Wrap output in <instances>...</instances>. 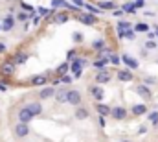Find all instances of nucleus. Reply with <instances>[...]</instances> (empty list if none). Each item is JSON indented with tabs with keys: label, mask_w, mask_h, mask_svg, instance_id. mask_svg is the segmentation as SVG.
<instances>
[{
	"label": "nucleus",
	"mask_w": 158,
	"mask_h": 142,
	"mask_svg": "<svg viewBox=\"0 0 158 142\" xmlns=\"http://www.w3.org/2000/svg\"><path fill=\"white\" fill-rule=\"evenodd\" d=\"M110 63L118 65V63H119V57H118V55H110Z\"/></svg>",
	"instance_id": "4c0bfd02"
},
{
	"label": "nucleus",
	"mask_w": 158,
	"mask_h": 142,
	"mask_svg": "<svg viewBox=\"0 0 158 142\" xmlns=\"http://www.w3.org/2000/svg\"><path fill=\"white\" fill-rule=\"evenodd\" d=\"M136 32H149L147 24H136Z\"/></svg>",
	"instance_id": "c85d7f7f"
},
{
	"label": "nucleus",
	"mask_w": 158,
	"mask_h": 142,
	"mask_svg": "<svg viewBox=\"0 0 158 142\" xmlns=\"http://www.w3.org/2000/svg\"><path fill=\"white\" fill-rule=\"evenodd\" d=\"M131 28V24L127 22V20H119L118 22V35L121 33V32H125V30H129Z\"/></svg>",
	"instance_id": "4be33fe9"
},
{
	"label": "nucleus",
	"mask_w": 158,
	"mask_h": 142,
	"mask_svg": "<svg viewBox=\"0 0 158 142\" xmlns=\"http://www.w3.org/2000/svg\"><path fill=\"white\" fill-rule=\"evenodd\" d=\"M79 20H81L83 24H86V26H92V24H96V22H98V19H96L92 13H85V15H79Z\"/></svg>",
	"instance_id": "423d86ee"
},
{
	"label": "nucleus",
	"mask_w": 158,
	"mask_h": 142,
	"mask_svg": "<svg viewBox=\"0 0 158 142\" xmlns=\"http://www.w3.org/2000/svg\"><path fill=\"white\" fill-rule=\"evenodd\" d=\"M53 92H55V89H53V87H44V89L39 92V98H40V100H48V98H52V96H53Z\"/></svg>",
	"instance_id": "f8f14e48"
},
{
	"label": "nucleus",
	"mask_w": 158,
	"mask_h": 142,
	"mask_svg": "<svg viewBox=\"0 0 158 142\" xmlns=\"http://www.w3.org/2000/svg\"><path fill=\"white\" fill-rule=\"evenodd\" d=\"M121 59H123V63H125L129 69H138V65H140V63H138L134 57H131L129 54H123V57H121Z\"/></svg>",
	"instance_id": "6e6552de"
},
{
	"label": "nucleus",
	"mask_w": 158,
	"mask_h": 142,
	"mask_svg": "<svg viewBox=\"0 0 158 142\" xmlns=\"http://www.w3.org/2000/svg\"><path fill=\"white\" fill-rule=\"evenodd\" d=\"M76 118H77V120H85V118H88V111H86L85 107H77V109H76Z\"/></svg>",
	"instance_id": "dca6fc26"
},
{
	"label": "nucleus",
	"mask_w": 158,
	"mask_h": 142,
	"mask_svg": "<svg viewBox=\"0 0 158 142\" xmlns=\"http://www.w3.org/2000/svg\"><path fill=\"white\" fill-rule=\"evenodd\" d=\"M119 37H125V39H134V30H125V32H121L119 33Z\"/></svg>",
	"instance_id": "b1692460"
},
{
	"label": "nucleus",
	"mask_w": 158,
	"mask_h": 142,
	"mask_svg": "<svg viewBox=\"0 0 158 142\" xmlns=\"http://www.w3.org/2000/svg\"><path fill=\"white\" fill-rule=\"evenodd\" d=\"M26 109L31 113V116H39L40 113H42V105H40L39 102H31V104H28Z\"/></svg>",
	"instance_id": "39448f33"
},
{
	"label": "nucleus",
	"mask_w": 158,
	"mask_h": 142,
	"mask_svg": "<svg viewBox=\"0 0 158 142\" xmlns=\"http://www.w3.org/2000/svg\"><path fill=\"white\" fill-rule=\"evenodd\" d=\"M149 122H153V124H158V113H156V111L149 113Z\"/></svg>",
	"instance_id": "bb28decb"
},
{
	"label": "nucleus",
	"mask_w": 158,
	"mask_h": 142,
	"mask_svg": "<svg viewBox=\"0 0 158 142\" xmlns=\"http://www.w3.org/2000/svg\"><path fill=\"white\" fill-rule=\"evenodd\" d=\"M107 63H109V59H107V57H101V59H98V61H94L92 65H94L96 69H99V70H101V69H105V65H107Z\"/></svg>",
	"instance_id": "aec40b11"
},
{
	"label": "nucleus",
	"mask_w": 158,
	"mask_h": 142,
	"mask_svg": "<svg viewBox=\"0 0 158 142\" xmlns=\"http://www.w3.org/2000/svg\"><path fill=\"white\" fill-rule=\"evenodd\" d=\"M52 6H53V7H66L68 2H66V0H52Z\"/></svg>",
	"instance_id": "5701e85b"
},
{
	"label": "nucleus",
	"mask_w": 158,
	"mask_h": 142,
	"mask_svg": "<svg viewBox=\"0 0 158 142\" xmlns=\"http://www.w3.org/2000/svg\"><path fill=\"white\" fill-rule=\"evenodd\" d=\"M151 83H156V79H155V78H147L143 85H151Z\"/></svg>",
	"instance_id": "ea45409f"
},
{
	"label": "nucleus",
	"mask_w": 158,
	"mask_h": 142,
	"mask_svg": "<svg viewBox=\"0 0 158 142\" xmlns=\"http://www.w3.org/2000/svg\"><path fill=\"white\" fill-rule=\"evenodd\" d=\"M68 20V15L66 13H59L57 17H55V22H59V24H63V22H66Z\"/></svg>",
	"instance_id": "393cba45"
},
{
	"label": "nucleus",
	"mask_w": 158,
	"mask_h": 142,
	"mask_svg": "<svg viewBox=\"0 0 158 142\" xmlns=\"http://www.w3.org/2000/svg\"><path fill=\"white\" fill-rule=\"evenodd\" d=\"M31 118H33V116H31V113H30L26 107H22V109L19 111V122H24V124H28Z\"/></svg>",
	"instance_id": "0eeeda50"
},
{
	"label": "nucleus",
	"mask_w": 158,
	"mask_h": 142,
	"mask_svg": "<svg viewBox=\"0 0 158 142\" xmlns=\"http://www.w3.org/2000/svg\"><path fill=\"white\" fill-rule=\"evenodd\" d=\"M2 72H4V74H7V76H11V74L15 72L13 63H4V65H2Z\"/></svg>",
	"instance_id": "6ab92c4d"
},
{
	"label": "nucleus",
	"mask_w": 158,
	"mask_h": 142,
	"mask_svg": "<svg viewBox=\"0 0 158 142\" xmlns=\"http://www.w3.org/2000/svg\"><path fill=\"white\" fill-rule=\"evenodd\" d=\"M13 24H15V19H13L11 15H7V17L2 20V24H0V26H2V30H4V32H9V30L13 28Z\"/></svg>",
	"instance_id": "9d476101"
},
{
	"label": "nucleus",
	"mask_w": 158,
	"mask_h": 142,
	"mask_svg": "<svg viewBox=\"0 0 158 142\" xmlns=\"http://www.w3.org/2000/svg\"><path fill=\"white\" fill-rule=\"evenodd\" d=\"M22 9H26V11H31V6H30V4H26V2H22Z\"/></svg>",
	"instance_id": "a19ab883"
},
{
	"label": "nucleus",
	"mask_w": 158,
	"mask_h": 142,
	"mask_svg": "<svg viewBox=\"0 0 158 142\" xmlns=\"http://www.w3.org/2000/svg\"><path fill=\"white\" fill-rule=\"evenodd\" d=\"M31 20H33V24L37 26V24L40 22V15H35V13H33V15H31Z\"/></svg>",
	"instance_id": "72a5a7b5"
},
{
	"label": "nucleus",
	"mask_w": 158,
	"mask_h": 142,
	"mask_svg": "<svg viewBox=\"0 0 158 142\" xmlns=\"http://www.w3.org/2000/svg\"><path fill=\"white\" fill-rule=\"evenodd\" d=\"M39 13L40 15H48V9L46 7H39Z\"/></svg>",
	"instance_id": "79ce46f5"
},
{
	"label": "nucleus",
	"mask_w": 158,
	"mask_h": 142,
	"mask_svg": "<svg viewBox=\"0 0 158 142\" xmlns=\"http://www.w3.org/2000/svg\"><path fill=\"white\" fill-rule=\"evenodd\" d=\"M74 4H76L77 7H81V6H83V0H74Z\"/></svg>",
	"instance_id": "a18cd8bd"
},
{
	"label": "nucleus",
	"mask_w": 158,
	"mask_h": 142,
	"mask_svg": "<svg viewBox=\"0 0 158 142\" xmlns=\"http://www.w3.org/2000/svg\"><path fill=\"white\" fill-rule=\"evenodd\" d=\"M121 13H123V9H114V15H116V17H119Z\"/></svg>",
	"instance_id": "c03bdc74"
},
{
	"label": "nucleus",
	"mask_w": 158,
	"mask_h": 142,
	"mask_svg": "<svg viewBox=\"0 0 158 142\" xmlns=\"http://www.w3.org/2000/svg\"><path fill=\"white\" fill-rule=\"evenodd\" d=\"M72 39H74L76 42H81V41H83V35H81V33H74V35H72Z\"/></svg>",
	"instance_id": "e433bc0d"
},
{
	"label": "nucleus",
	"mask_w": 158,
	"mask_h": 142,
	"mask_svg": "<svg viewBox=\"0 0 158 142\" xmlns=\"http://www.w3.org/2000/svg\"><path fill=\"white\" fill-rule=\"evenodd\" d=\"M143 6H145V0H136V2H134V7H136V9H138V7H143Z\"/></svg>",
	"instance_id": "c9c22d12"
},
{
	"label": "nucleus",
	"mask_w": 158,
	"mask_h": 142,
	"mask_svg": "<svg viewBox=\"0 0 158 142\" xmlns=\"http://www.w3.org/2000/svg\"><path fill=\"white\" fill-rule=\"evenodd\" d=\"M145 113H147V107L143 105V104H138V105L132 107V114H136V116H142Z\"/></svg>",
	"instance_id": "2eb2a0df"
},
{
	"label": "nucleus",
	"mask_w": 158,
	"mask_h": 142,
	"mask_svg": "<svg viewBox=\"0 0 158 142\" xmlns=\"http://www.w3.org/2000/svg\"><path fill=\"white\" fill-rule=\"evenodd\" d=\"M26 61H28V54H20V52H19V54L15 55V59H13L15 65H22V63H26Z\"/></svg>",
	"instance_id": "a211bd4d"
},
{
	"label": "nucleus",
	"mask_w": 158,
	"mask_h": 142,
	"mask_svg": "<svg viewBox=\"0 0 158 142\" xmlns=\"http://www.w3.org/2000/svg\"><path fill=\"white\" fill-rule=\"evenodd\" d=\"M94 79H96V83H99V85H103V83H109V81H110V72L105 70V69H101V70L94 76Z\"/></svg>",
	"instance_id": "7ed1b4c3"
},
{
	"label": "nucleus",
	"mask_w": 158,
	"mask_h": 142,
	"mask_svg": "<svg viewBox=\"0 0 158 142\" xmlns=\"http://www.w3.org/2000/svg\"><path fill=\"white\" fill-rule=\"evenodd\" d=\"M0 91H2V92H6V91H7V87H6L4 83H0Z\"/></svg>",
	"instance_id": "49530a36"
},
{
	"label": "nucleus",
	"mask_w": 158,
	"mask_h": 142,
	"mask_svg": "<svg viewBox=\"0 0 158 142\" xmlns=\"http://www.w3.org/2000/svg\"><path fill=\"white\" fill-rule=\"evenodd\" d=\"M156 35H158V28H156Z\"/></svg>",
	"instance_id": "de8ad7c7"
},
{
	"label": "nucleus",
	"mask_w": 158,
	"mask_h": 142,
	"mask_svg": "<svg viewBox=\"0 0 158 142\" xmlns=\"http://www.w3.org/2000/svg\"><path fill=\"white\" fill-rule=\"evenodd\" d=\"M86 9H88V11H90L92 15H96V13H99V11H101L99 7H94V6H86Z\"/></svg>",
	"instance_id": "2f4dec72"
},
{
	"label": "nucleus",
	"mask_w": 158,
	"mask_h": 142,
	"mask_svg": "<svg viewBox=\"0 0 158 142\" xmlns=\"http://www.w3.org/2000/svg\"><path fill=\"white\" fill-rule=\"evenodd\" d=\"M15 135H17L19 139H24V137H28V135H30V127H28V124H24V122H19V124L15 126Z\"/></svg>",
	"instance_id": "f03ea898"
},
{
	"label": "nucleus",
	"mask_w": 158,
	"mask_h": 142,
	"mask_svg": "<svg viewBox=\"0 0 158 142\" xmlns=\"http://www.w3.org/2000/svg\"><path fill=\"white\" fill-rule=\"evenodd\" d=\"M66 96H68V89H64V87H63V89H57V91L53 92V98H55L59 104H64V102H66Z\"/></svg>",
	"instance_id": "20e7f679"
},
{
	"label": "nucleus",
	"mask_w": 158,
	"mask_h": 142,
	"mask_svg": "<svg viewBox=\"0 0 158 142\" xmlns=\"http://www.w3.org/2000/svg\"><path fill=\"white\" fill-rule=\"evenodd\" d=\"M6 50H7V48H6V44H4V42H0V54H4Z\"/></svg>",
	"instance_id": "37998d69"
},
{
	"label": "nucleus",
	"mask_w": 158,
	"mask_h": 142,
	"mask_svg": "<svg viewBox=\"0 0 158 142\" xmlns=\"http://www.w3.org/2000/svg\"><path fill=\"white\" fill-rule=\"evenodd\" d=\"M118 79L119 81H131L132 79V74L129 70H119L118 72Z\"/></svg>",
	"instance_id": "f3484780"
},
{
	"label": "nucleus",
	"mask_w": 158,
	"mask_h": 142,
	"mask_svg": "<svg viewBox=\"0 0 158 142\" xmlns=\"http://www.w3.org/2000/svg\"><path fill=\"white\" fill-rule=\"evenodd\" d=\"M0 30H2V26H0Z\"/></svg>",
	"instance_id": "09e8293b"
},
{
	"label": "nucleus",
	"mask_w": 158,
	"mask_h": 142,
	"mask_svg": "<svg viewBox=\"0 0 158 142\" xmlns=\"http://www.w3.org/2000/svg\"><path fill=\"white\" fill-rule=\"evenodd\" d=\"M134 9H136V7H134V4H125V6H123V11H129V13H132Z\"/></svg>",
	"instance_id": "c756f323"
},
{
	"label": "nucleus",
	"mask_w": 158,
	"mask_h": 142,
	"mask_svg": "<svg viewBox=\"0 0 158 142\" xmlns=\"http://www.w3.org/2000/svg\"><path fill=\"white\" fill-rule=\"evenodd\" d=\"M136 92H138L143 100H151V92H149L147 85H138V87H136Z\"/></svg>",
	"instance_id": "9b49d317"
},
{
	"label": "nucleus",
	"mask_w": 158,
	"mask_h": 142,
	"mask_svg": "<svg viewBox=\"0 0 158 142\" xmlns=\"http://www.w3.org/2000/svg\"><path fill=\"white\" fill-rule=\"evenodd\" d=\"M103 44H105V42H103L101 39H98V41H94V42H92V46H94L96 50H101V48H103Z\"/></svg>",
	"instance_id": "cd10ccee"
},
{
	"label": "nucleus",
	"mask_w": 158,
	"mask_h": 142,
	"mask_svg": "<svg viewBox=\"0 0 158 142\" xmlns=\"http://www.w3.org/2000/svg\"><path fill=\"white\" fill-rule=\"evenodd\" d=\"M98 7H99L101 11H105V9L114 11V9H116V4H114V2H98Z\"/></svg>",
	"instance_id": "4468645a"
},
{
	"label": "nucleus",
	"mask_w": 158,
	"mask_h": 142,
	"mask_svg": "<svg viewBox=\"0 0 158 142\" xmlns=\"http://www.w3.org/2000/svg\"><path fill=\"white\" fill-rule=\"evenodd\" d=\"M17 19H19V20H20V22H22V20H26V19H30V17H28V15H26V13H22V11H20V13H19V15H17Z\"/></svg>",
	"instance_id": "f704fd0d"
},
{
	"label": "nucleus",
	"mask_w": 158,
	"mask_h": 142,
	"mask_svg": "<svg viewBox=\"0 0 158 142\" xmlns=\"http://www.w3.org/2000/svg\"><path fill=\"white\" fill-rule=\"evenodd\" d=\"M31 81H33V85H42V83H46V78L44 76H35Z\"/></svg>",
	"instance_id": "a878e982"
},
{
	"label": "nucleus",
	"mask_w": 158,
	"mask_h": 142,
	"mask_svg": "<svg viewBox=\"0 0 158 142\" xmlns=\"http://www.w3.org/2000/svg\"><path fill=\"white\" fill-rule=\"evenodd\" d=\"M66 70H68V63H64V65H61V67L57 69V72H59V74H66Z\"/></svg>",
	"instance_id": "7c9ffc66"
},
{
	"label": "nucleus",
	"mask_w": 158,
	"mask_h": 142,
	"mask_svg": "<svg viewBox=\"0 0 158 142\" xmlns=\"http://www.w3.org/2000/svg\"><path fill=\"white\" fill-rule=\"evenodd\" d=\"M66 102H68L70 105L77 107L79 104H81V92L76 91V89H70V91H68V96H66Z\"/></svg>",
	"instance_id": "f257e3e1"
},
{
	"label": "nucleus",
	"mask_w": 158,
	"mask_h": 142,
	"mask_svg": "<svg viewBox=\"0 0 158 142\" xmlns=\"http://www.w3.org/2000/svg\"><path fill=\"white\" fill-rule=\"evenodd\" d=\"M61 81H63V83H70V81H72V78H70V76H63V78H61Z\"/></svg>",
	"instance_id": "58836bf2"
},
{
	"label": "nucleus",
	"mask_w": 158,
	"mask_h": 142,
	"mask_svg": "<svg viewBox=\"0 0 158 142\" xmlns=\"http://www.w3.org/2000/svg\"><path fill=\"white\" fill-rule=\"evenodd\" d=\"M98 113H99L101 116H107V114H110V107H109V105H103V104H99V105H98Z\"/></svg>",
	"instance_id": "412c9836"
},
{
	"label": "nucleus",
	"mask_w": 158,
	"mask_h": 142,
	"mask_svg": "<svg viewBox=\"0 0 158 142\" xmlns=\"http://www.w3.org/2000/svg\"><path fill=\"white\" fill-rule=\"evenodd\" d=\"M90 94H92L96 100H103V96H105V92H103L101 87H92V89H90Z\"/></svg>",
	"instance_id": "ddd939ff"
},
{
	"label": "nucleus",
	"mask_w": 158,
	"mask_h": 142,
	"mask_svg": "<svg viewBox=\"0 0 158 142\" xmlns=\"http://www.w3.org/2000/svg\"><path fill=\"white\" fill-rule=\"evenodd\" d=\"M158 44L156 42H155V41H151V39H149V41H147V44H145V48H149V50H153V48H156Z\"/></svg>",
	"instance_id": "473e14b6"
},
{
	"label": "nucleus",
	"mask_w": 158,
	"mask_h": 142,
	"mask_svg": "<svg viewBox=\"0 0 158 142\" xmlns=\"http://www.w3.org/2000/svg\"><path fill=\"white\" fill-rule=\"evenodd\" d=\"M110 114H112L116 120H123V118L127 116V111H125L123 107H114V109H110Z\"/></svg>",
	"instance_id": "1a4fd4ad"
}]
</instances>
